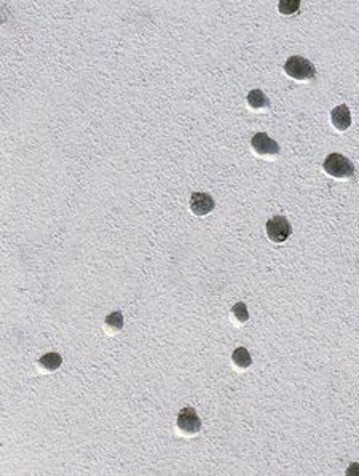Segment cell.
I'll return each mask as SVG.
<instances>
[{"mask_svg":"<svg viewBox=\"0 0 359 476\" xmlns=\"http://www.w3.org/2000/svg\"><path fill=\"white\" fill-rule=\"evenodd\" d=\"M248 107L253 112H262L265 109H270V101L266 98L262 90H251L246 96Z\"/></svg>","mask_w":359,"mask_h":476,"instance_id":"obj_9","label":"cell"},{"mask_svg":"<svg viewBox=\"0 0 359 476\" xmlns=\"http://www.w3.org/2000/svg\"><path fill=\"white\" fill-rule=\"evenodd\" d=\"M123 330L122 312H112L104 320V332L107 336H117Z\"/></svg>","mask_w":359,"mask_h":476,"instance_id":"obj_11","label":"cell"},{"mask_svg":"<svg viewBox=\"0 0 359 476\" xmlns=\"http://www.w3.org/2000/svg\"><path fill=\"white\" fill-rule=\"evenodd\" d=\"M214 207H215V203L209 193H203V192L192 193L191 211L193 216H198V218L208 216V214L214 209Z\"/></svg>","mask_w":359,"mask_h":476,"instance_id":"obj_6","label":"cell"},{"mask_svg":"<svg viewBox=\"0 0 359 476\" xmlns=\"http://www.w3.org/2000/svg\"><path fill=\"white\" fill-rule=\"evenodd\" d=\"M230 318L233 320V323L237 326H243L244 323L249 321V312L248 307H246L244 302H237L232 307V312H230Z\"/></svg>","mask_w":359,"mask_h":476,"instance_id":"obj_12","label":"cell"},{"mask_svg":"<svg viewBox=\"0 0 359 476\" xmlns=\"http://www.w3.org/2000/svg\"><path fill=\"white\" fill-rule=\"evenodd\" d=\"M232 363L237 371H246L253 365V358H251L249 352L246 350L244 347H238V349H235L232 353Z\"/></svg>","mask_w":359,"mask_h":476,"instance_id":"obj_10","label":"cell"},{"mask_svg":"<svg viewBox=\"0 0 359 476\" xmlns=\"http://www.w3.org/2000/svg\"><path fill=\"white\" fill-rule=\"evenodd\" d=\"M61 366H63V356L56 352L47 353L37 361V371L40 374H51L58 371Z\"/></svg>","mask_w":359,"mask_h":476,"instance_id":"obj_8","label":"cell"},{"mask_svg":"<svg viewBox=\"0 0 359 476\" xmlns=\"http://www.w3.org/2000/svg\"><path fill=\"white\" fill-rule=\"evenodd\" d=\"M322 168H324L327 176L334 178L337 181H348L355 176V165L342 153L327 155L324 163H322Z\"/></svg>","mask_w":359,"mask_h":476,"instance_id":"obj_1","label":"cell"},{"mask_svg":"<svg viewBox=\"0 0 359 476\" xmlns=\"http://www.w3.org/2000/svg\"><path fill=\"white\" fill-rule=\"evenodd\" d=\"M292 227L284 216H275L266 222V237L273 243H284L291 237Z\"/></svg>","mask_w":359,"mask_h":476,"instance_id":"obj_5","label":"cell"},{"mask_svg":"<svg viewBox=\"0 0 359 476\" xmlns=\"http://www.w3.org/2000/svg\"><path fill=\"white\" fill-rule=\"evenodd\" d=\"M176 432L184 438H193L202 432V421L193 408H184L177 414Z\"/></svg>","mask_w":359,"mask_h":476,"instance_id":"obj_3","label":"cell"},{"mask_svg":"<svg viewBox=\"0 0 359 476\" xmlns=\"http://www.w3.org/2000/svg\"><path fill=\"white\" fill-rule=\"evenodd\" d=\"M331 125L338 133L347 131L351 126V112L347 104H340L331 111Z\"/></svg>","mask_w":359,"mask_h":476,"instance_id":"obj_7","label":"cell"},{"mask_svg":"<svg viewBox=\"0 0 359 476\" xmlns=\"http://www.w3.org/2000/svg\"><path fill=\"white\" fill-rule=\"evenodd\" d=\"M284 74L295 82H311L316 79V69L313 63L302 56H291L284 63Z\"/></svg>","mask_w":359,"mask_h":476,"instance_id":"obj_2","label":"cell"},{"mask_svg":"<svg viewBox=\"0 0 359 476\" xmlns=\"http://www.w3.org/2000/svg\"><path fill=\"white\" fill-rule=\"evenodd\" d=\"M300 8V0H281L278 2V12L283 17H292L299 12Z\"/></svg>","mask_w":359,"mask_h":476,"instance_id":"obj_13","label":"cell"},{"mask_svg":"<svg viewBox=\"0 0 359 476\" xmlns=\"http://www.w3.org/2000/svg\"><path fill=\"white\" fill-rule=\"evenodd\" d=\"M251 149H253L254 155L271 160L280 153V144L275 140H271L266 133H258L251 140Z\"/></svg>","mask_w":359,"mask_h":476,"instance_id":"obj_4","label":"cell"}]
</instances>
